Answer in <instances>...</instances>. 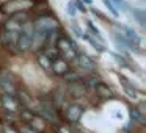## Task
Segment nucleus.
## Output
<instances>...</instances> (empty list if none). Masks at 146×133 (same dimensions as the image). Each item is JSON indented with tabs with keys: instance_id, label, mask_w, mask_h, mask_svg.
<instances>
[{
	"instance_id": "1",
	"label": "nucleus",
	"mask_w": 146,
	"mask_h": 133,
	"mask_svg": "<svg viewBox=\"0 0 146 133\" xmlns=\"http://www.w3.org/2000/svg\"><path fill=\"white\" fill-rule=\"evenodd\" d=\"M35 7L32 0H8L2 5L0 11L3 14H8V16H13V14H17V13H27L29 10Z\"/></svg>"
},
{
	"instance_id": "2",
	"label": "nucleus",
	"mask_w": 146,
	"mask_h": 133,
	"mask_svg": "<svg viewBox=\"0 0 146 133\" xmlns=\"http://www.w3.org/2000/svg\"><path fill=\"white\" fill-rule=\"evenodd\" d=\"M32 25H33V30H35L36 33H39V35H42V36H47L50 32L58 30L60 24H58L54 17L42 14V16H39L38 19L35 20V24H32Z\"/></svg>"
},
{
	"instance_id": "3",
	"label": "nucleus",
	"mask_w": 146,
	"mask_h": 133,
	"mask_svg": "<svg viewBox=\"0 0 146 133\" xmlns=\"http://www.w3.org/2000/svg\"><path fill=\"white\" fill-rule=\"evenodd\" d=\"M55 47H57L58 53H60V58H64V61H74L77 57V53H79L76 45H74L68 38H64V36H60V38L57 39Z\"/></svg>"
},
{
	"instance_id": "4",
	"label": "nucleus",
	"mask_w": 146,
	"mask_h": 133,
	"mask_svg": "<svg viewBox=\"0 0 146 133\" xmlns=\"http://www.w3.org/2000/svg\"><path fill=\"white\" fill-rule=\"evenodd\" d=\"M0 88L3 89V92L8 95L16 94L14 80H13V77H11V74L7 72V70H2V72H0Z\"/></svg>"
},
{
	"instance_id": "5",
	"label": "nucleus",
	"mask_w": 146,
	"mask_h": 133,
	"mask_svg": "<svg viewBox=\"0 0 146 133\" xmlns=\"http://www.w3.org/2000/svg\"><path fill=\"white\" fill-rule=\"evenodd\" d=\"M82 113H83V108L80 107L79 103H69V105H66V108H64V117L72 124L80 119Z\"/></svg>"
},
{
	"instance_id": "6",
	"label": "nucleus",
	"mask_w": 146,
	"mask_h": 133,
	"mask_svg": "<svg viewBox=\"0 0 146 133\" xmlns=\"http://www.w3.org/2000/svg\"><path fill=\"white\" fill-rule=\"evenodd\" d=\"M77 63V66L80 67V69H83V70H86V72H90V74H93L96 70V64H94V61L91 60V58L88 57V55H83V53H77V57H76V60H74Z\"/></svg>"
},
{
	"instance_id": "7",
	"label": "nucleus",
	"mask_w": 146,
	"mask_h": 133,
	"mask_svg": "<svg viewBox=\"0 0 146 133\" xmlns=\"http://www.w3.org/2000/svg\"><path fill=\"white\" fill-rule=\"evenodd\" d=\"M0 105H3V107L7 108V111H10V113H16V111L19 110V107H21L19 100H17L14 95H8V94L2 95V99H0Z\"/></svg>"
},
{
	"instance_id": "8",
	"label": "nucleus",
	"mask_w": 146,
	"mask_h": 133,
	"mask_svg": "<svg viewBox=\"0 0 146 133\" xmlns=\"http://www.w3.org/2000/svg\"><path fill=\"white\" fill-rule=\"evenodd\" d=\"M50 70H54L55 75L63 77L66 72H69V64H68V61H64L63 58H58V60L52 61V67H50Z\"/></svg>"
},
{
	"instance_id": "9",
	"label": "nucleus",
	"mask_w": 146,
	"mask_h": 133,
	"mask_svg": "<svg viewBox=\"0 0 146 133\" xmlns=\"http://www.w3.org/2000/svg\"><path fill=\"white\" fill-rule=\"evenodd\" d=\"M68 94L74 99H80L85 95V86L82 83H69V88H68Z\"/></svg>"
},
{
	"instance_id": "10",
	"label": "nucleus",
	"mask_w": 146,
	"mask_h": 133,
	"mask_svg": "<svg viewBox=\"0 0 146 133\" xmlns=\"http://www.w3.org/2000/svg\"><path fill=\"white\" fill-rule=\"evenodd\" d=\"M29 124H30L29 127H32V128H33V130H36L38 133H41V132H44V130H46V120H44V119H41L39 116H36V114L33 116V119L30 120Z\"/></svg>"
},
{
	"instance_id": "11",
	"label": "nucleus",
	"mask_w": 146,
	"mask_h": 133,
	"mask_svg": "<svg viewBox=\"0 0 146 133\" xmlns=\"http://www.w3.org/2000/svg\"><path fill=\"white\" fill-rule=\"evenodd\" d=\"M63 80L66 83H80L83 80V75H82V74H79V72H71V70H69V72H66L63 75Z\"/></svg>"
},
{
	"instance_id": "12",
	"label": "nucleus",
	"mask_w": 146,
	"mask_h": 133,
	"mask_svg": "<svg viewBox=\"0 0 146 133\" xmlns=\"http://www.w3.org/2000/svg\"><path fill=\"white\" fill-rule=\"evenodd\" d=\"M121 30H123V32H126V33H124V36H126V38L129 39V42H130V44H132V42L138 44V42H140L138 35H137V33L133 32L132 28H129V27H121Z\"/></svg>"
},
{
	"instance_id": "13",
	"label": "nucleus",
	"mask_w": 146,
	"mask_h": 133,
	"mask_svg": "<svg viewBox=\"0 0 146 133\" xmlns=\"http://www.w3.org/2000/svg\"><path fill=\"white\" fill-rule=\"evenodd\" d=\"M36 60H38V64H39V66H41L44 70H50V67H52V61L49 60V58L46 57L44 53H38V58H36Z\"/></svg>"
},
{
	"instance_id": "14",
	"label": "nucleus",
	"mask_w": 146,
	"mask_h": 133,
	"mask_svg": "<svg viewBox=\"0 0 146 133\" xmlns=\"http://www.w3.org/2000/svg\"><path fill=\"white\" fill-rule=\"evenodd\" d=\"M94 89H96V92H98L99 95H102V97H111V95H113L111 89L108 88L107 85H104V83H99Z\"/></svg>"
},
{
	"instance_id": "15",
	"label": "nucleus",
	"mask_w": 146,
	"mask_h": 133,
	"mask_svg": "<svg viewBox=\"0 0 146 133\" xmlns=\"http://www.w3.org/2000/svg\"><path fill=\"white\" fill-rule=\"evenodd\" d=\"M11 20H14V22L19 24V25H24V24L29 22V13H17V14H13V16H11Z\"/></svg>"
},
{
	"instance_id": "16",
	"label": "nucleus",
	"mask_w": 146,
	"mask_h": 133,
	"mask_svg": "<svg viewBox=\"0 0 146 133\" xmlns=\"http://www.w3.org/2000/svg\"><path fill=\"white\" fill-rule=\"evenodd\" d=\"M82 82H85V83H83V86H90V88H93V89H94L96 86H98L99 83H101V82H99V78H98L96 75H88V77H83V80H82Z\"/></svg>"
},
{
	"instance_id": "17",
	"label": "nucleus",
	"mask_w": 146,
	"mask_h": 133,
	"mask_svg": "<svg viewBox=\"0 0 146 133\" xmlns=\"http://www.w3.org/2000/svg\"><path fill=\"white\" fill-rule=\"evenodd\" d=\"M86 27H88V30L91 32V35L94 36L96 39H98V42H99V44H101V45H104V39H102V36H101V33H99V30L96 28V27L93 25L91 22H86Z\"/></svg>"
},
{
	"instance_id": "18",
	"label": "nucleus",
	"mask_w": 146,
	"mask_h": 133,
	"mask_svg": "<svg viewBox=\"0 0 146 133\" xmlns=\"http://www.w3.org/2000/svg\"><path fill=\"white\" fill-rule=\"evenodd\" d=\"M102 2H104V5H105V7H107L110 11H111V14H113L115 17H118L119 11L116 10V7H115V3H113V2H111V0H102Z\"/></svg>"
},
{
	"instance_id": "19",
	"label": "nucleus",
	"mask_w": 146,
	"mask_h": 133,
	"mask_svg": "<svg viewBox=\"0 0 146 133\" xmlns=\"http://www.w3.org/2000/svg\"><path fill=\"white\" fill-rule=\"evenodd\" d=\"M130 114H132V119H133V120L137 119L140 124H145V117H143V114L140 113L138 110H132V111H130Z\"/></svg>"
},
{
	"instance_id": "20",
	"label": "nucleus",
	"mask_w": 146,
	"mask_h": 133,
	"mask_svg": "<svg viewBox=\"0 0 146 133\" xmlns=\"http://www.w3.org/2000/svg\"><path fill=\"white\" fill-rule=\"evenodd\" d=\"M72 3H74V8H76V10L82 11V13H85V11H86L85 5H83L82 2H80V0H76V2H72Z\"/></svg>"
},
{
	"instance_id": "21",
	"label": "nucleus",
	"mask_w": 146,
	"mask_h": 133,
	"mask_svg": "<svg viewBox=\"0 0 146 133\" xmlns=\"http://www.w3.org/2000/svg\"><path fill=\"white\" fill-rule=\"evenodd\" d=\"M111 2H115V7L118 5V7H121L123 10H127V8H129V7H127V3L124 2V0H111Z\"/></svg>"
},
{
	"instance_id": "22",
	"label": "nucleus",
	"mask_w": 146,
	"mask_h": 133,
	"mask_svg": "<svg viewBox=\"0 0 146 133\" xmlns=\"http://www.w3.org/2000/svg\"><path fill=\"white\" fill-rule=\"evenodd\" d=\"M21 133H38V132H36V130H33L32 127L24 125V127H21Z\"/></svg>"
},
{
	"instance_id": "23",
	"label": "nucleus",
	"mask_w": 146,
	"mask_h": 133,
	"mask_svg": "<svg viewBox=\"0 0 146 133\" xmlns=\"http://www.w3.org/2000/svg\"><path fill=\"white\" fill-rule=\"evenodd\" d=\"M58 133H72V132H71L66 125H60L58 127Z\"/></svg>"
},
{
	"instance_id": "24",
	"label": "nucleus",
	"mask_w": 146,
	"mask_h": 133,
	"mask_svg": "<svg viewBox=\"0 0 146 133\" xmlns=\"http://www.w3.org/2000/svg\"><path fill=\"white\" fill-rule=\"evenodd\" d=\"M68 13H69L71 16H74V14H76V8H74V3H69V5H68Z\"/></svg>"
},
{
	"instance_id": "25",
	"label": "nucleus",
	"mask_w": 146,
	"mask_h": 133,
	"mask_svg": "<svg viewBox=\"0 0 146 133\" xmlns=\"http://www.w3.org/2000/svg\"><path fill=\"white\" fill-rule=\"evenodd\" d=\"M3 133H17V132L13 128V127H8V125H5V128H3Z\"/></svg>"
},
{
	"instance_id": "26",
	"label": "nucleus",
	"mask_w": 146,
	"mask_h": 133,
	"mask_svg": "<svg viewBox=\"0 0 146 133\" xmlns=\"http://www.w3.org/2000/svg\"><path fill=\"white\" fill-rule=\"evenodd\" d=\"M32 2H33V3H35V2H38V0H32Z\"/></svg>"
},
{
	"instance_id": "27",
	"label": "nucleus",
	"mask_w": 146,
	"mask_h": 133,
	"mask_svg": "<svg viewBox=\"0 0 146 133\" xmlns=\"http://www.w3.org/2000/svg\"><path fill=\"white\" fill-rule=\"evenodd\" d=\"M52 133H54V132H52Z\"/></svg>"
}]
</instances>
